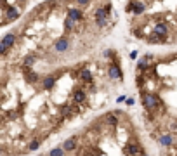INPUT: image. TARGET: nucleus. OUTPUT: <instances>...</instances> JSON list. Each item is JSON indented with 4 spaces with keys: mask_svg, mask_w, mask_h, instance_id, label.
I'll list each match as a JSON object with an SVG mask.
<instances>
[{
    "mask_svg": "<svg viewBox=\"0 0 177 156\" xmlns=\"http://www.w3.org/2000/svg\"><path fill=\"white\" fill-rule=\"evenodd\" d=\"M82 45L56 52L21 28L0 42V154L31 156L40 153L92 113H101L123 83L122 59L115 49L99 57L80 59ZM94 116V115H92Z\"/></svg>",
    "mask_w": 177,
    "mask_h": 156,
    "instance_id": "1",
    "label": "nucleus"
},
{
    "mask_svg": "<svg viewBox=\"0 0 177 156\" xmlns=\"http://www.w3.org/2000/svg\"><path fill=\"white\" fill-rule=\"evenodd\" d=\"M139 123L156 149L177 146V52L146 54L136 64Z\"/></svg>",
    "mask_w": 177,
    "mask_h": 156,
    "instance_id": "2",
    "label": "nucleus"
},
{
    "mask_svg": "<svg viewBox=\"0 0 177 156\" xmlns=\"http://www.w3.org/2000/svg\"><path fill=\"white\" fill-rule=\"evenodd\" d=\"M37 156H151L136 116L122 108L96 113Z\"/></svg>",
    "mask_w": 177,
    "mask_h": 156,
    "instance_id": "3",
    "label": "nucleus"
},
{
    "mask_svg": "<svg viewBox=\"0 0 177 156\" xmlns=\"http://www.w3.org/2000/svg\"><path fill=\"white\" fill-rule=\"evenodd\" d=\"M156 156H177V146H174V147L156 149Z\"/></svg>",
    "mask_w": 177,
    "mask_h": 156,
    "instance_id": "4",
    "label": "nucleus"
}]
</instances>
